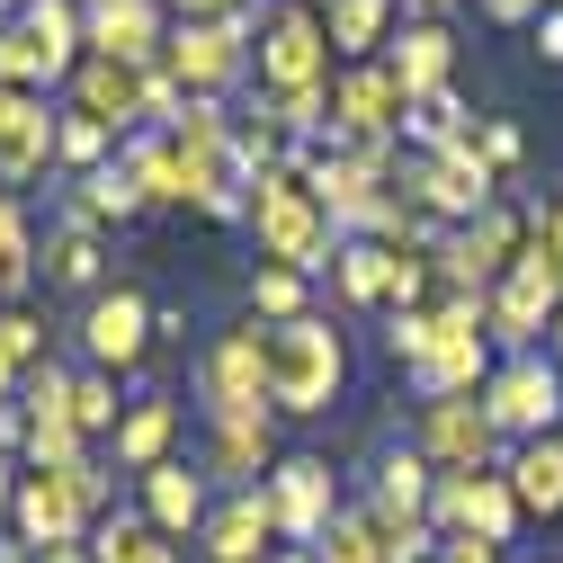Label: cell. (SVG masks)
I'll return each instance as SVG.
<instances>
[{"mask_svg": "<svg viewBox=\"0 0 563 563\" xmlns=\"http://www.w3.org/2000/svg\"><path fill=\"white\" fill-rule=\"evenodd\" d=\"M242 224H251V242H260L268 268H296V277H322V268L340 260V242H349L296 170H268V179L251 188V216H242Z\"/></svg>", "mask_w": 563, "mask_h": 563, "instance_id": "1", "label": "cell"}, {"mask_svg": "<svg viewBox=\"0 0 563 563\" xmlns=\"http://www.w3.org/2000/svg\"><path fill=\"white\" fill-rule=\"evenodd\" d=\"M483 305H492V296H439V305H430V340L402 358V376H411L420 402L483 394V376H492V322H483Z\"/></svg>", "mask_w": 563, "mask_h": 563, "instance_id": "2", "label": "cell"}, {"mask_svg": "<svg viewBox=\"0 0 563 563\" xmlns=\"http://www.w3.org/2000/svg\"><path fill=\"white\" fill-rule=\"evenodd\" d=\"M340 385H349V349H340L331 313H296V322L268 331V402L277 411L313 420V411L340 402Z\"/></svg>", "mask_w": 563, "mask_h": 563, "instance_id": "3", "label": "cell"}, {"mask_svg": "<svg viewBox=\"0 0 563 563\" xmlns=\"http://www.w3.org/2000/svg\"><path fill=\"white\" fill-rule=\"evenodd\" d=\"M260 19L268 10H242V19H170V45L162 63L197 90V99H233L251 81V45H260Z\"/></svg>", "mask_w": 563, "mask_h": 563, "instance_id": "4", "label": "cell"}, {"mask_svg": "<svg viewBox=\"0 0 563 563\" xmlns=\"http://www.w3.org/2000/svg\"><path fill=\"white\" fill-rule=\"evenodd\" d=\"M197 411L206 420H268V322H233L197 358Z\"/></svg>", "mask_w": 563, "mask_h": 563, "instance_id": "5", "label": "cell"}, {"mask_svg": "<svg viewBox=\"0 0 563 563\" xmlns=\"http://www.w3.org/2000/svg\"><path fill=\"white\" fill-rule=\"evenodd\" d=\"M483 411H492V430H501L510 448L554 439L563 430V367L545 358V349H510V358L483 376Z\"/></svg>", "mask_w": 563, "mask_h": 563, "instance_id": "6", "label": "cell"}, {"mask_svg": "<svg viewBox=\"0 0 563 563\" xmlns=\"http://www.w3.org/2000/svg\"><path fill=\"white\" fill-rule=\"evenodd\" d=\"M331 73H340V54H331L322 10L277 0V10L260 19V45H251V81H260V90H322Z\"/></svg>", "mask_w": 563, "mask_h": 563, "instance_id": "7", "label": "cell"}, {"mask_svg": "<svg viewBox=\"0 0 563 563\" xmlns=\"http://www.w3.org/2000/svg\"><path fill=\"white\" fill-rule=\"evenodd\" d=\"M394 188H402V197H411L439 233H448V224H474L483 206L501 197V179H492V170H483V153H474V134H465V144H448V153H411Z\"/></svg>", "mask_w": 563, "mask_h": 563, "instance_id": "8", "label": "cell"}, {"mask_svg": "<svg viewBox=\"0 0 563 563\" xmlns=\"http://www.w3.org/2000/svg\"><path fill=\"white\" fill-rule=\"evenodd\" d=\"M554 313H563V260H554L545 242H528V251L510 260V277L492 287L483 322H492V340H501V349H537V340L554 331Z\"/></svg>", "mask_w": 563, "mask_h": 563, "instance_id": "9", "label": "cell"}, {"mask_svg": "<svg viewBox=\"0 0 563 563\" xmlns=\"http://www.w3.org/2000/svg\"><path fill=\"white\" fill-rule=\"evenodd\" d=\"M411 448L430 456L439 474H492V465L510 456V439L492 430L483 394H439V402H420V430H411Z\"/></svg>", "mask_w": 563, "mask_h": 563, "instance_id": "10", "label": "cell"}, {"mask_svg": "<svg viewBox=\"0 0 563 563\" xmlns=\"http://www.w3.org/2000/svg\"><path fill=\"white\" fill-rule=\"evenodd\" d=\"M402 117H411V90L385 73V54L331 73V144H385V134L402 144Z\"/></svg>", "mask_w": 563, "mask_h": 563, "instance_id": "11", "label": "cell"}, {"mask_svg": "<svg viewBox=\"0 0 563 563\" xmlns=\"http://www.w3.org/2000/svg\"><path fill=\"white\" fill-rule=\"evenodd\" d=\"M73 340H81V367H108V376L144 367V358H153V296H144V287H99V296L81 305Z\"/></svg>", "mask_w": 563, "mask_h": 563, "instance_id": "12", "label": "cell"}, {"mask_svg": "<svg viewBox=\"0 0 563 563\" xmlns=\"http://www.w3.org/2000/svg\"><path fill=\"white\" fill-rule=\"evenodd\" d=\"M519 492H510V474L492 465V474H439V492H430V528L439 537H492V545H510L519 537Z\"/></svg>", "mask_w": 563, "mask_h": 563, "instance_id": "13", "label": "cell"}, {"mask_svg": "<svg viewBox=\"0 0 563 563\" xmlns=\"http://www.w3.org/2000/svg\"><path fill=\"white\" fill-rule=\"evenodd\" d=\"M260 492H268V519H277L287 545H322V528L349 510L340 483H331V456H277Z\"/></svg>", "mask_w": 563, "mask_h": 563, "instance_id": "14", "label": "cell"}, {"mask_svg": "<svg viewBox=\"0 0 563 563\" xmlns=\"http://www.w3.org/2000/svg\"><path fill=\"white\" fill-rule=\"evenodd\" d=\"M99 528V510L81 501V483L73 474H27L19 465V492H10V537L27 545V554H45V545H81Z\"/></svg>", "mask_w": 563, "mask_h": 563, "instance_id": "15", "label": "cell"}, {"mask_svg": "<svg viewBox=\"0 0 563 563\" xmlns=\"http://www.w3.org/2000/svg\"><path fill=\"white\" fill-rule=\"evenodd\" d=\"M36 287L90 305V296L108 287V224H90V216H73V206H63V216L45 224V242H36Z\"/></svg>", "mask_w": 563, "mask_h": 563, "instance_id": "16", "label": "cell"}, {"mask_svg": "<svg viewBox=\"0 0 563 563\" xmlns=\"http://www.w3.org/2000/svg\"><path fill=\"white\" fill-rule=\"evenodd\" d=\"M144 73H153V63H108V54H81V63H73V81H63V108H81V117H99V125L134 134V125H153V108H144Z\"/></svg>", "mask_w": 563, "mask_h": 563, "instance_id": "17", "label": "cell"}, {"mask_svg": "<svg viewBox=\"0 0 563 563\" xmlns=\"http://www.w3.org/2000/svg\"><path fill=\"white\" fill-rule=\"evenodd\" d=\"M81 36L108 63H162L170 45V0H81Z\"/></svg>", "mask_w": 563, "mask_h": 563, "instance_id": "18", "label": "cell"}, {"mask_svg": "<svg viewBox=\"0 0 563 563\" xmlns=\"http://www.w3.org/2000/svg\"><path fill=\"white\" fill-rule=\"evenodd\" d=\"M134 510H144L162 537H197L206 510H216V492H206V465L170 456V465H153V474H134Z\"/></svg>", "mask_w": 563, "mask_h": 563, "instance_id": "19", "label": "cell"}, {"mask_svg": "<svg viewBox=\"0 0 563 563\" xmlns=\"http://www.w3.org/2000/svg\"><path fill=\"white\" fill-rule=\"evenodd\" d=\"M117 162L134 170V188H144V206H197V162L179 153V134L170 125H134Z\"/></svg>", "mask_w": 563, "mask_h": 563, "instance_id": "20", "label": "cell"}, {"mask_svg": "<svg viewBox=\"0 0 563 563\" xmlns=\"http://www.w3.org/2000/svg\"><path fill=\"white\" fill-rule=\"evenodd\" d=\"M206 563H268L277 554V519H268V492H224L197 528Z\"/></svg>", "mask_w": 563, "mask_h": 563, "instance_id": "21", "label": "cell"}, {"mask_svg": "<svg viewBox=\"0 0 563 563\" xmlns=\"http://www.w3.org/2000/svg\"><path fill=\"white\" fill-rule=\"evenodd\" d=\"M385 73H394L411 99L456 90V27H448V19H402L394 45H385Z\"/></svg>", "mask_w": 563, "mask_h": 563, "instance_id": "22", "label": "cell"}, {"mask_svg": "<svg viewBox=\"0 0 563 563\" xmlns=\"http://www.w3.org/2000/svg\"><path fill=\"white\" fill-rule=\"evenodd\" d=\"M430 492H439V465H430V456H420V448H385L358 510H367L376 528H402V519H430Z\"/></svg>", "mask_w": 563, "mask_h": 563, "instance_id": "23", "label": "cell"}, {"mask_svg": "<svg viewBox=\"0 0 563 563\" xmlns=\"http://www.w3.org/2000/svg\"><path fill=\"white\" fill-rule=\"evenodd\" d=\"M117 474H153L179 456V394H134L125 420H117V439H108Z\"/></svg>", "mask_w": 563, "mask_h": 563, "instance_id": "24", "label": "cell"}, {"mask_svg": "<svg viewBox=\"0 0 563 563\" xmlns=\"http://www.w3.org/2000/svg\"><path fill=\"white\" fill-rule=\"evenodd\" d=\"M268 465H277V430H268V420H206V483L260 492Z\"/></svg>", "mask_w": 563, "mask_h": 563, "instance_id": "25", "label": "cell"}, {"mask_svg": "<svg viewBox=\"0 0 563 563\" xmlns=\"http://www.w3.org/2000/svg\"><path fill=\"white\" fill-rule=\"evenodd\" d=\"M54 134H63V108H54V99H27V117L0 134V188L27 197V179L63 170V162H54Z\"/></svg>", "mask_w": 563, "mask_h": 563, "instance_id": "26", "label": "cell"}, {"mask_svg": "<svg viewBox=\"0 0 563 563\" xmlns=\"http://www.w3.org/2000/svg\"><path fill=\"white\" fill-rule=\"evenodd\" d=\"M322 27H331V54L340 63H376L394 45V27H402V0H331Z\"/></svg>", "mask_w": 563, "mask_h": 563, "instance_id": "27", "label": "cell"}, {"mask_svg": "<svg viewBox=\"0 0 563 563\" xmlns=\"http://www.w3.org/2000/svg\"><path fill=\"white\" fill-rule=\"evenodd\" d=\"M36 242H45V233H36V216H27V197L0 188V313L36 296Z\"/></svg>", "mask_w": 563, "mask_h": 563, "instance_id": "28", "label": "cell"}, {"mask_svg": "<svg viewBox=\"0 0 563 563\" xmlns=\"http://www.w3.org/2000/svg\"><path fill=\"white\" fill-rule=\"evenodd\" d=\"M501 474H510V492H519V510H528V519H554V510H563V430L510 448Z\"/></svg>", "mask_w": 563, "mask_h": 563, "instance_id": "29", "label": "cell"}, {"mask_svg": "<svg viewBox=\"0 0 563 563\" xmlns=\"http://www.w3.org/2000/svg\"><path fill=\"white\" fill-rule=\"evenodd\" d=\"M19 27L36 36L45 73H54V90H63V81H73V63L90 54V36H81V0H27V10H19Z\"/></svg>", "mask_w": 563, "mask_h": 563, "instance_id": "30", "label": "cell"}, {"mask_svg": "<svg viewBox=\"0 0 563 563\" xmlns=\"http://www.w3.org/2000/svg\"><path fill=\"white\" fill-rule=\"evenodd\" d=\"M63 206L90 216V224H134V216H144V188H134L125 162H99V170H81L73 188H63Z\"/></svg>", "mask_w": 563, "mask_h": 563, "instance_id": "31", "label": "cell"}, {"mask_svg": "<svg viewBox=\"0 0 563 563\" xmlns=\"http://www.w3.org/2000/svg\"><path fill=\"white\" fill-rule=\"evenodd\" d=\"M90 554H99V563H188L144 510H108V519L90 528Z\"/></svg>", "mask_w": 563, "mask_h": 563, "instance_id": "32", "label": "cell"}, {"mask_svg": "<svg viewBox=\"0 0 563 563\" xmlns=\"http://www.w3.org/2000/svg\"><path fill=\"white\" fill-rule=\"evenodd\" d=\"M331 287H340L349 305H385V287H394V251L367 242V233H349L340 260H331Z\"/></svg>", "mask_w": 563, "mask_h": 563, "instance_id": "33", "label": "cell"}, {"mask_svg": "<svg viewBox=\"0 0 563 563\" xmlns=\"http://www.w3.org/2000/svg\"><path fill=\"white\" fill-rule=\"evenodd\" d=\"M117 144H125L117 125H99V117H81V108H63V134H54V162H63V179H81V170L117 162Z\"/></svg>", "mask_w": 563, "mask_h": 563, "instance_id": "34", "label": "cell"}, {"mask_svg": "<svg viewBox=\"0 0 563 563\" xmlns=\"http://www.w3.org/2000/svg\"><path fill=\"white\" fill-rule=\"evenodd\" d=\"M296 313H313V277H296V268H251V322H296Z\"/></svg>", "mask_w": 563, "mask_h": 563, "instance_id": "35", "label": "cell"}, {"mask_svg": "<svg viewBox=\"0 0 563 563\" xmlns=\"http://www.w3.org/2000/svg\"><path fill=\"white\" fill-rule=\"evenodd\" d=\"M313 554H322V563H394V554H385V528H376L358 501H349V510L322 528V545H313Z\"/></svg>", "mask_w": 563, "mask_h": 563, "instance_id": "36", "label": "cell"}, {"mask_svg": "<svg viewBox=\"0 0 563 563\" xmlns=\"http://www.w3.org/2000/svg\"><path fill=\"white\" fill-rule=\"evenodd\" d=\"M73 420H81V439H117L125 402H117V376L108 367H73Z\"/></svg>", "mask_w": 563, "mask_h": 563, "instance_id": "37", "label": "cell"}, {"mask_svg": "<svg viewBox=\"0 0 563 563\" xmlns=\"http://www.w3.org/2000/svg\"><path fill=\"white\" fill-rule=\"evenodd\" d=\"M474 153H483V170H492V179H510V170L528 162V134H519L510 117H474Z\"/></svg>", "mask_w": 563, "mask_h": 563, "instance_id": "38", "label": "cell"}, {"mask_svg": "<svg viewBox=\"0 0 563 563\" xmlns=\"http://www.w3.org/2000/svg\"><path fill=\"white\" fill-rule=\"evenodd\" d=\"M528 45H537V63H545V73H563V0H554V10H537Z\"/></svg>", "mask_w": 563, "mask_h": 563, "instance_id": "39", "label": "cell"}, {"mask_svg": "<svg viewBox=\"0 0 563 563\" xmlns=\"http://www.w3.org/2000/svg\"><path fill=\"white\" fill-rule=\"evenodd\" d=\"M528 242H545V251L563 260V197H545V206H528Z\"/></svg>", "mask_w": 563, "mask_h": 563, "instance_id": "40", "label": "cell"}, {"mask_svg": "<svg viewBox=\"0 0 563 563\" xmlns=\"http://www.w3.org/2000/svg\"><path fill=\"white\" fill-rule=\"evenodd\" d=\"M439 563H501L492 537H439Z\"/></svg>", "mask_w": 563, "mask_h": 563, "instance_id": "41", "label": "cell"}, {"mask_svg": "<svg viewBox=\"0 0 563 563\" xmlns=\"http://www.w3.org/2000/svg\"><path fill=\"white\" fill-rule=\"evenodd\" d=\"M260 10V0H170V19H242Z\"/></svg>", "mask_w": 563, "mask_h": 563, "instance_id": "42", "label": "cell"}, {"mask_svg": "<svg viewBox=\"0 0 563 563\" xmlns=\"http://www.w3.org/2000/svg\"><path fill=\"white\" fill-rule=\"evenodd\" d=\"M537 10H554V0H483V19H501V27H537Z\"/></svg>", "mask_w": 563, "mask_h": 563, "instance_id": "43", "label": "cell"}, {"mask_svg": "<svg viewBox=\"0 0 563 563\" xmlns=\"http://www.w3.org/2000/svg\"><path fill=\"white\" fill-rule=\"evenodd\" d=\"M19 385H27V367H19V349H10V331H0V402H19Z\"/></svg>", "mask_w": 563, "mask_h": 563, "instance_id": "44", "label": "cell"}, {"mask_svg": "<svg viewBox=\"0 0 563 563\" xmlns=\"http://www.w3.org/2000/svg\"><path fill=\"white\" fill-rule=\"evenodd\" d=\"M36 563H99V554H90V537H81V545H45Z\"/></svg>", "mask_w": 563, "mask_h": 563, "instance_id": "45", "label": "cell"}, {"mask_svg": "<svg viewBox=\"0 0 563 563\" xmlns=\"http://www.w3.org/2000/svg\"><path fill=\"white\" fill-rule=\"evenodd\" d=\"M268 563H322V554H313V545H277Z\"/></svg>", "mask_w": 563, "mask_h": 563, "instance_id": "46", "label": "cell"}, {"mask_svg": "<svg viewBox=\"0 0 563 563\" xmlns=\"http://www.w3.org/2000/svg\"><path fill=\"white\" fill-rule=\"evenodd\" d=\"M545 358H554V367H563V313H554V331H545Z\"/></svg>", "mask_w": 563, "mask_h": 563, "instance_id": "47", "label": "cell"}, {"mask_svg": "<svg viewBox=\"0 0 563 563\" xmlns=\"http://www.w3.org/2000/svg\"><path fill=\"white\" fill-rule=\"evenodd\" d=\"M19 10H27V0H0V19H19Z\"/></svg>", "mask_w": 563, "mask_h": 563, "instance_id": "48", "label": "cell"}, {"mask_svg": "<svg viewBox=\"0 0 563 563\" xmlns=\"http://www.w3.org/2000/svg\"><path fill=\"white\" fill-rule=\"evenodd\" d=\"M296 10H331V0H296Z\"/></svg>", "mask_w": 563, "mask_h": 563, "instance_id": "49", "label": "cell"}, {"mask_svg": "<svg viewBox=\"0 0 563 563\" xmlns=\"http://www.w3.org/2000/svg\"><path fill=\"white\" fill-rule=\"evenodd\" d=\"M260 10H277V0H260Z\"/></svg>", "mask_w": 563, "mask_h": 563, "instance_id": "50", "label": "cell"}]
</instances>
